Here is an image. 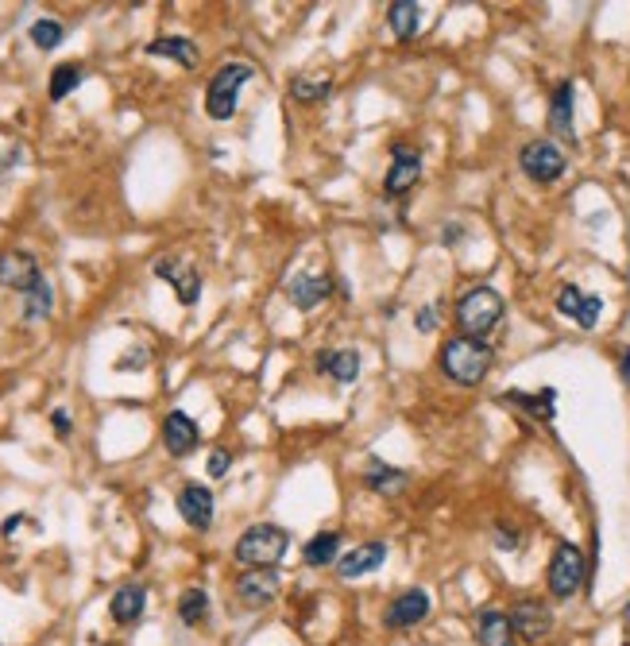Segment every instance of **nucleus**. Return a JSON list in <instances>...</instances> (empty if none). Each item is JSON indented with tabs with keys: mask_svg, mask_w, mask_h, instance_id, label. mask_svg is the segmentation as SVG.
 <instances>
[{
	"mask_svg": "<svg viewBox=\"0 0 630 646\" xmlns=\"http://www.w3.org/2000/svg\"><path fill=\"white\" fill-rule=\"evenodd\" d=\"M437 364H441L445 380L460 383V387H476L491 372L495 353H491L487 341H476V337H449L437 353Z\"/></svg>",
	"mask_w": 630,
	"mask_h": 646,
	"instance_id": "nucleus-1",
	"label": "nucleus"
},
{
	"mask_svg": "<svg viewBox=\"0 0 630 646\" xmlns=\"http://www.w3.org/2000/svg\"><path fill=\"white\" fill-rule=\"evenodd\" d=\"M503 294L495 287H472V291L460 294L457 302V325H460V337H476L484 341L487 333H495L499 322H503Z\"/></svg>",
	"mask_w": 630,
	"mask_h": 646,
	"instance_id": "nucleus-2",
	"label": "nucleus"
},
{
	"mask_svg": "<svg viewBox=\"0 0 630 646\" xmlns=\"http://www.w3.org/2000/svg\"><path fill=\"white\" fill-rule=\"evenodd\" d=\"M290 550V534L275 523H252L236 538V561L240 565H252V569H275L279 561L287 558Z\"/></svg>",
	"mask_w": 630,
	"mask_h": 646,
	"instance_id": "nucleus-3",
	"label": "nucleus"
},
{
	"mask_svg": "<svg viewBox=\"0 0 630 646\" xmlns=\"http://www.w3.org/2000/svg\"><path fill=\"white\" fill-rule=\"evenodd\" d=\"M256 66L252 62H225L205 89V113L213 120H232L236 117V105H240V89L252 82Z\"/></svg>",
	"mask_w": 630,
	"mask_h": 646,
	"instance_id": "nucleus-4",
	"label": "nucleus"
},
{
	"mask_svg": "<svg viewBox=\"0 0 630 646\" xmlns=\"http://www.w3.org/2000/svg\"><path fill=\"white\" fill-rule=\"evenodd\" d=\"M518 167L526 171V178H534L542 186H553L557 178H565V171H569V155L561 151L557 140H530L518 151Z\"/></svg>",
	"mask_w": 630,
	"mask_h": 646,
	"instance_id": "nucleus-5",
	"label": "nucleus"
},
{
	"mask_svg": "<svg viewBox=\"0 0 630 646\" xmlns=\"http://www.w3.org/2000/svg\"><path fill=\"white\" fill-rule=\"evenodd\" d=\"M584 569H588V561L580 554V546H573V542H557L553 561H549V592H553V600H569V596H576L580 585H584Z\"/></svg>",
	"mask_w": 630,
	"mask_h": 646,
	"instance_id": "nucleus-6",
	"label": "nucleus"
},
{
	"mask_svg": "<svg viewBox=\"0 0 630 646\" xmlns=\"http://www.w3.org/2000/svg\"><path fill=\"white\" fill-rule=\"evenodd\" d=\"M279 588H283V581H279L275 569H248V573L236 577V600L248 612H259V608H267V604L279 600Z\"/></svg>",
	"mask_w": 630,
	"mask_h": 646,
	"instance_id": "nucleus-7",
	"label": "nucleus"
},
{
	"mask_svg": "<svg viewBox=\"0 0 630 646\" xmlns=\"http://www.w3.org/2000/svg\"><path fill=\"white\" fill-rule=\"evenodd\" d=\"M418 178H422V155L406 144L391 147V171L383 178V194L387 198H399L406 190H414Z\"/></svg>",
	"mask_w": 630,
	"mask_h": 646,
	"instance_id": "nucleus-8",
	"label": "nucleus"
},
{
	"mask_svg": "<svg viewBox=\"0 0 630 646\" xmlns=\"http://www.w3.org/2000/svg\"><path fill=\"white\" fill-rule=\"evenodd\" d=\"M155 275L171 283L182 306H194V302L201 298V275H198V267L190 264V260H174V256H163V260H155Z\"/></svg>",
	"mask_w": 630,
	"mask_h": 646,
	"instance_id": "nucleus-9",
	"label": "nucleus"
},
{
	"mask_svg": "<svg viewBox=\"0 0 630 646\" xmlns=\"http://www.w3.org/2000/svg\"><path fill=\"white\" fill-rule=\"evenodd\" d=\"M557 314L573 318L580 329H596V325H600V314H603V298L600 294L580 291V287L569 283V287L557 291Z\"/></svg>",
	"mask_w": 630,
	"mask_h": 646,
	"instance_id": "nucleus-10",
	"label": "nucleus"
},
{
	"mask_svg": "<svg viewBox=\"0 0 630 646\" xmlns=\"http://www.w3.org/2000/svg\"><path fill=\"white\" fill-rule=\"evenodd\" d=\"M39 279H43V271H39V260L31 252L12 248V252L0 256V287H8V291L16 294H28Z\"/></svg>",
	"mask_w": 630,
	"mask_h": 646,
	"instance_id": "nucleus-11",
	"label": "nucleus"
},
{
	"mask_svg": "<svg viewBox=\"0 0 630 646\" xmlns=\"http://www.w3.org/2000/svg\"><path fill=\"white\" fill-rule=\"evenodd\" d=\"M433 600L426 588H406L399 600H391V608L383 612V623L391 627V631H402V627H414V623H422V619L430 616Z\"/></svg>",
	"mask_w": 630,
	"mask_h": 646,
	"instance_id": "nucleus-12",
	"label": "nucleus"
},
{
	"mask_svg": "<svg viewBox=\"0 0 630 646\" xmlns=\"http://www.w3.org/2000/svg\"><path fill=\"white\" fill-rule=\"evenodd\" d=\"M511 627H515L518 639H526V643H542L545 635L553 631V612L545 608L542 600H518L515 612H511Z\"/></svg>",
	"mask_w": 630,
	"mask_h": 646,
	"instance_id": "nucleus-13",
	"label": "nucleus"
},
{
	"mask_svg": "<svg viewBox=\"0 0 630 646\" xmlns=\"http://www.w3.org/2000/svg\"><path fill=\"white\" fill-rule=\"evenodd\" d=\"M178 515H182L186 527L209 530L213 527V492L205 484H186L178 492Z\"/></svg>",
	"mask_w": 630,
	"mask_h": 646,
	"instance_id": "nucleus-14",
	"label": "nucleus"
},
{
	"mask_svg": "<svg viewBox=\"0 0 630 646\" xmlns=\"http://www.w3.org/2000/svg\"><path fill=\"white\" fill-rule=\"evenodd\" d=\"M198 422L190 418L186 411H171L167 422H163V445L171 457H190L198 449Z\"/></svg>",
	"mask_w": 630,
	"mask_h": 646,
	"instance_id": "nucleus-15",
	"label": "nucleus"
},
{
	"mask_svg": "<svg viewBox=\"0 0 630 646\" xmlns=\"http://www.w3.org/2000/svg\"><path fill=\"white\" fill-rule=\"evenodd\" d=\"M333 294V279L329 275H294L287 283V298L290 306H298V310H314V306H321L325 298Z\"/></svg>",
	"mask_w": 630,
	"mask_h": 646,
	"instance_id": "nucleus-16",
	"label": "nucleus"
},
{
	"mask_svg": "<svg viewBox=\"0 0 630 646\" xmlns=\"http://www.w3.org/2000/svg\"><path fill=\"white\" fill-rule=\"evenodd\" d=\"M383 558H387V542H364V546L348 550V554L337 561V573H341L344 581H356V577L375 573V569L383 565Z\"/></svg>",
	"mask_w": 630,
	"mask_h": 646,
	"instance_id": "nucleus-17",
	"label": "nucleus"
},
{
	"mask_svg": "<svg viewBox=\"0 0 630 646\" xmlns=\"http://www.w3.org/2000/svg\"><path fill=\"white\" fill-rule=\"evenodd\" d=\"M573 82H561L553 89V101H549V132L565 144H576V124H573Z\"/></svg>",
	"mask_w": 630,
	"mask_h": 646,
	"instance_id": "nucleus-18",
	"label": "nucleus"
},
{
	"mask_svg": "<svg viewBox=\"0 0 630 646\" xmlns=\"http://www.w3.org/2000/svg\"><path fill=\"white\" fill-rule=\"evenodd\" d=\"M476 643L480 646H511L515 643V627H511V616L499 612V608H484L476 616Z\"/></svg>",
	"mask_w": 630,
	"mask_h": 646,
	"instance_id": "nucleus-19",
	"label": "nucleus"
},
{
	"mask_svg": "<svg viewBox=\"0 0 630 646\" xmlns=\"http://www.w3.org/2000/svg\"><path fill=\"white\" fill-rule=\"evenodd\" d=\"M147 608V588L144 585H120L113 592V600H109V616L116 623H124V627H132L136 619L144 616Z\"/></svg>",
	"mask_w": 630,
	"mask_h": 646,
	"instance_id": "nucleus-20",
	"label": "nucleus"
},
{
	"mask_svg": "<svg viewBox=\"0 0 630 646\" xmlns=\"http://www.w3.org/2000/svg\"><path fill=\"white\" fill-rule=\"evenodd\" d=\"M314 368L325 376H333L337 383H352L356 376H360V353H352V349H337V353H317V360H314Z\"/></svg>",
	"mask_w": 630,
	"mask_h": 646,
	"instance_id": "nucleus-21",
	"label": "nucleus"
},
{
	"mask_svg": "<svg viewBox=\"0 0 630 646\" xmlns=\"http://www.w3.org/2000/svg\"><path fill=\"white\" fill-rule=\"evenodd\" d=\"M147 55H159V59H174L178 66L194 70L198 66V47L186 39V35H163L155 43H147Z\"/></svg>",
	"mask_w": 630,
	"mask_h": 646,
	"instance_id": "nucleus-22",
	"label": "nucleus"
},
{
	"mask_svg": "<svg viewBox=\"0 0 630 646\" xmlns=\"http://www.w3.org/2000/svg\"><path fill=\"white\" fill-rule=\"evenodd\" d=\"M337 554H341V530H321V534H314L306 542V550H302L306 565H314V569H329L337 561Z\"/></svg>",
	"mask_w": 630,
	"mask_h": 646,
	"instance_id": "nucleus-23",
	"label": "nucleus"
},
{
	"mask_svg": "<svg viewBox=\"0 0 630 646\" xmlns=\"http://www.w3.org/2000/svg\"><path fill=\"white\" fill-rule=\"evenodd\" d=\"M364 484H368L372 492H379V496H399L402 488L410 484V476H406L402 469H395V465L372 461V465H368V472H364Z\"/></svg>",
	"mask_w": 630,
	"mask_h": 646,
	"instance_id": "nucleus-24",
	"label": "nucleus"
},
{
	"mask_svg": "<svg viewBox=\"0 0 630 646\" xmlns=\"http://www.w3.org/2000/svg\"><path fill=\"white\" fill-rule=\"evenodd\" d=\"M387 20H391V31L406 43V39H414V31L422 24V4H414V0H395V4L387 8Z\"/></svg>",
	"mask_w": 630,
	"mask_h": 646,
	"instance_id": "nucleus-25",
	"label": "nucleus"
},
{
	"mask_svg": "<svg viewBox=\"0 0 630 646\" xmlns=\"http://www.w3.org/2000/svg\"><path fill=\"white\" fill-rule=\"evenodd\" d=\"M24 298V322H43L51 310H55V287H51V279H39L28 294H20Z\"/></svg>",
	"mask_w": 630,
	"mask_h": 646,
	"instance_id": "nucleus-26",
	"label": "nucleus"
},
{
	"mask_svg": "<svg viewBox=\"0 0 630 646\" xmlns=\"http://www.w3.org/2000/svg\"><path fill=\"white\" fill-rule=\"evenodd\" d=\"M178 619L186 623V627H198L209 619V592L205 588H186L182 596H178Z\"/></svg>",
	"mask_w": 630,
	"mask_h": 646,
	"instance_id": "nucleus-27",
	"label": "nucleus"
},
{
	"mask_svg": "<svg viewBox=\"0 0 630 646\" xmlns=\"http://www.w3.org/2000/svg\"><path fill=\"white\" fill-rule=\"evenodd\" d=\"M329 93H333V78L302 74V78H294V82H290V97H294V101H302V105H317V101H325Z\"/></svg>",
	"mask_w": 630,
	"mask_h": 646,
	"instance_id": "nucleus-28",
	"label": "nucleus"
},
{
	"mask_svg": "<svg viewBox=\"0 0 630 646\" xmlns=\"http://www.w3.org/2000/svg\"><path fill=\"white\" fill-rule=\"evenodd\" d=\"M82 78H86V66H78V62H62V66H55V74H51V101L70 97L74 89L82 86Z\"/></svg>",
	"mask_w": 630,
	"mask_h": 646,
	"instance_id": "nucleus-29",
	"label": "nucleus"
},
{
	"mask_svg": "<svg viewBox=\"0 0 630 646\" xmlns=\"http://www.w3.org/2000/svg\"><path fill=\"white\" fill-rule=\"evenodd\" d=\"M62 35H66V28H62L58 20H35V24H31V43H35L39 51H55L58 43H62Z\"/></svg>",
	"mask_w": 630,
	"mask_h": 646,
	"instance_id": "nucleus-30",
	"label": "nucleus"
},
{
	"mask_svg": "<svg viewBox=\"0 0 630 646\" xmlns=\"http://www.w3.org/2000/svg\"><path fill=\"white\" fill-rule=\"evenodd\" d=\"M511 403L518 407H526V411H534V418H553V391H542V395H507Z\"/></svg>",
	"mask_w": 630,
	"mask_h": 646,
	"instance_id": "nucleus-31",
	"label": "nucleus"
},
{
	"mask_svg": "<svg viewBox=\"0 0 630 646\" xmlns=\"http://www.w3.org/2000/svg\"><path fill=\"white\" fill-rule=\"evenodd\" d=\"M229 465H232L229 449H213V453H209V476H225Z\"/></svg>",
	"mask_w": 630,
	"mask_h": 646,
	"instance_id": "nucleus-32",
	"label": "nucleus"
},
{
	"mask_svg": "<svg viewBox=\"0 0 630 646\" xmlns=\"http://www.w3.org/2000/svg\"><path fill=\"white\" fill-rule=\"evenodd\" d=\"M414 329H418V333H433V329H437V306L418 310V314H414Z\"/></svg>",
	"mask_w": 630,
	"mask_h": 646,
	"instance_id": "nucleus-33",
	"label": "nucleus"
},
{
	"mask_svg": "<svg viewBox=\"0 0 630 646\" xmlns=\"http://www.w3.org/2000/svg\"><path fill=\"white\" fill-rule=\"evenodd\" d=\"M495 546H499V550H518V530L495 527Z\"/></svg>",
	"mask_w": 630,
	"mask_h": 646,
	"instance_id": "nucleus-34",
	"label": "nucleus"
},
{
	"mask_svg": "<svg viewBox=\"0 0 630 646\" xmlns=\"http://www.w3.org/2000/svg\"><path fill=\"white\" fill-rule=\"evenodd\" d=\"M132 353L136 356H124V360H120V368H124V372H132V368H147V360H151L147 349H132Z\"/></svg>",
	"mask_w": 630,
	"mask_h": 646,
	"instance_id": "nucleus-35",
	"label": "nucleus"
},
{
	"mask_svg": "<svg viewBox=\"0 0 630 646\" xmlns=\"http://www.w3.org/2000/svg\"><path fill=\"white\" fill-rule=\"evenodd\" d=\"M51 422H55L58 438H66V434H70V418H66V411H55V414H51Z\"/></svg>",
	"mask_w": 630,
	"mask_h": 646,
	"instance_id": "nucleus-36",
	"label": "nucleus"
},
{
	"mask_svg": "<svg viewBox=\"0 0 630 646\" xmlns=\"http://www.w3.org/2000/svg\"><path fill=\"white\" fill-rule=\"evenodd\" d=\"M20 527H24V515H12V519L4 523V538H12V534H16Z\"/></svg>",
	"mask_w": 630,
	"mask_h": 646,
	"instance_id": "nucleus-37",
	"label": "nucleus"
},
{
	"mask_svg": "<svg viewBox=\"0 0 630 646\" xmlns=\"http://www.w3.org/2000/svg\"><path fill=\"white\" fill-rule=\"evenodd\" d=\"M619 372H623V380H627V387H630V345L623 349V356H619Z\"/></svg>",
	"mask_w": 630,
	"mask_h": 646,
	"instance_id": "nucleus-38",
	"label": "nucleus"
},
{
	"mask_svg": "<svg viewBox=\"0 0 630 646\" xmlns=\"http://www.w3.org/2000/svg\"><path fill=\"white\" fill-rule=\"evenodd\" d=\"M623 619H627V623H630V604H627V612H623Z\"/></svg>",
	"mask_w": 630,
	"mask_h": 646,
	"instance_id": "nucleus-39",
	"label": "nucleus"
}]
</instances>
